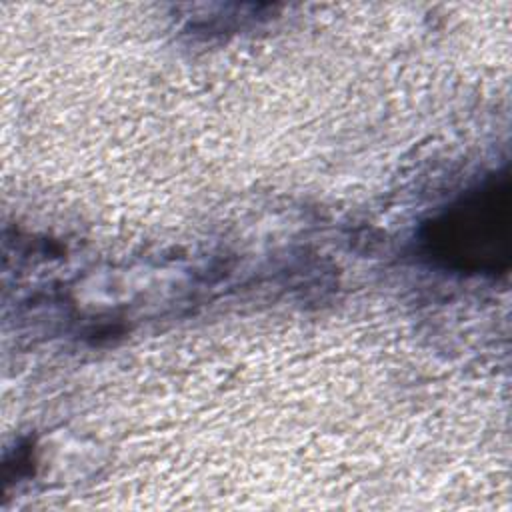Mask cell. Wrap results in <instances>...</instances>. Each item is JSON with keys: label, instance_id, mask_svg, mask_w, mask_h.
Masks as SVG:
<instances>
[{"label": "cell", "instance_id": "6da1fadb", "mask_svg": "<svg viewBox=\"0 0 512 512\" xmlns=\"http://www.w3.org/2000/svg\"><path fill=\"white\" fill-rule=\"evenodd\" d=\"M510 176H488L422 228L426 256L460 274L498 276L510 268Z\"/></svg>", "mask_w": 512, "mask_h": 512}]
</instances>
